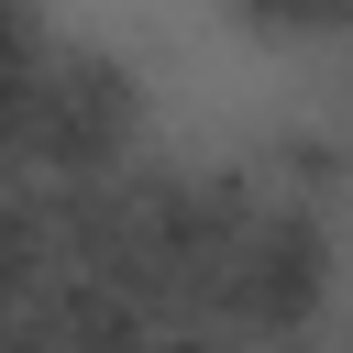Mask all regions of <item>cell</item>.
Segmentation results:
<instances>
[{"mask_svg":"<svg viewBox=\"0 0 353 353\" xmlns=\"http://www.w3.org/2000/svg\"><path fill=\"white\" fill-rule=\"evenodd\" d=\"M132 77L110 66V44L0 11V188H66V176H110L132 165Z\"/></svg>","mask_w":353,"mask_h":353,"instance_id":"6da1fadb","label":"cell"}]
</instances>
